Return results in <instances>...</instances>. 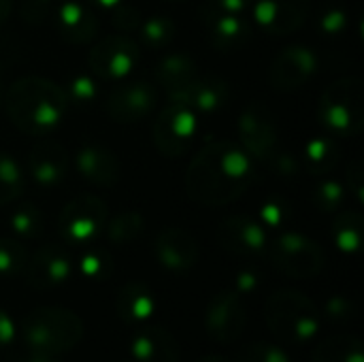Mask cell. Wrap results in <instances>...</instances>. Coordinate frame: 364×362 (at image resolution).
Wrapping results in <instances>:
<instances>
[{
	"label": "cell",
	"mask_w": 364,
	"mask_h": 362,
	"mask_svg": "<svg viewBox=\"0 0 364 362\" xmlns=\"http://www.w3.org/2000/svg\"><path fill=\"white\" fill-rule=\"evenodd\" d=\"M254 175L252 156L243 145L215 141L192 160L186 188L192 201L207 207H222L237 201L250 188Z\"/></svg>",
	"instance_id": "1"
},
{
	"label": "cell",
	"mask_w": 364,
	"mask_h": 362,
	"mask_svg": "<svg viewBox=\"0 0 364 362\" xmlns=\"http://www.w3.org/2000/svg\"><path fill=\"white\" fill-rule=\"evenodd\" d=\"M4 102L11 122L19 130L32 137H41L60 124L68 98L49 79L26 77L9 87Z\"/></svg>",
	"instance_id": "2"
},
{
	"label": "cell",
	"mask_w": 364,
	"mask_h": 362,
	"mask_svg": "<svg viewBox=\"0 0 364 362\" xmlns=\"http://www.w3.org/2000/svg\"><path fill=\"white\" fill-rule=\"evenodd\" d=\"M21 335L28 352L60 356L83 339V322L70 309L38 307L23 318Z\"/></svg>",
	"instance_id": "3"
},
{
	"label": "cell",
	"mask_w": 364,
	"mask_h": 362,
	"mask_svg": "<svg viewBox=\"0 0 364 362\" xmlns=\"http://www.w3.org/2000/svg\"><path fill=\"white\" fill-rule=\"evenodd\" d=\"M264 320L275 335L292 341L311 339L320 326L314 301L294 290L275 292L264 305Z\"/></svg>",
	"instance_id": "4"
},
{
	"label": "cell",
	"mask_w": 364,
	"mask_h": 362,
	"mask_svg": "<svg viewBox=\"0 0 364 362\" xmlns=\"http://www.w3.org/2000/svg\"><path fill=\"white\" fill-rule=\"evenodd\" d=\"M363 85L356 77H346L328 85L320 98L322 124L341 137L358 134L363 128Z\"/></svg>",
	"instance_id": "5"
},
{
	"label": "cell",
	"mask_w": 364,
	"mask_h": 362,
	"mask_svg": "<svg viewBox=\"0 0 364 362\" xmlns=\"http://www.w3.org/2000/svg\"><path fill=\"white\" fill-rule=\"evenodd\" d=\"M269 256L282 273L299 280L314 277L324 267L322 247L299 233H284L277 237L269 250Z\"/></svg>",
	"instance_id": "6"
},
{
	"label": "cell",
	"mask_w": 364,
	"mask_h": 362,
	"mask_svg": "<svg viewBox=\"0 0 364 362\" xmlns=\"http://www.w3.org/2000/svg\"><path fill=\"white\" fill-rule=\"evenodd\" d=\"M107 220H109L107 205L94 194H81L70 203H66V207L60 213L58 228L64 241L83 245L96 239L105 230Z\"/></svg>",
	"instance_id": "7"
},
{
	"label": "cell",
	"mask_w": 364,
	"mask_h": 362,
	"mask_svg": "<svg viewBox=\"0 0 364 362\" xmlns=\"http://www.w3.org/2000/svg\"><path fill=\"white\" fill-rule=\"evenodd\" d=\"M196 126V111L183 102L171 100L154 124V141L164 156H181L192 145Z\"/></svg>",
	"instance_id": "8"
},
{
	"label": "cell",
	"mask_w": 364,
	"mask_h": 362,
	"mask_svg": "<svg viewBox=\"0 0 364 362\" xmlns=\"http://www.w3.org/2000/svg\"><path fill=\"white\" fill-rule=\"evenodd\" d=\"M277 122L262 105L247 107L239 117V139L243 149L258 160H271L277 154Z\"/></svg>",
	"instance_id": "9"
},
{
	"label": "cell",
	"mask_w": 364,
	"mask_h": 362,
	"mask_svg": "<svg viewBox=\"0 0 364 362\" xmlns=\"http://www.w3.org/2000/svg\"><path fill=\"white\" fill-rule=\"evenodd\" d=\"M139 47L128 36H107L92 47L90 68L92 75L102 79H124L139 62Z\"/></svg>",
	"instance_id": "10"
},
{
	"label": "cell",
	"mask_w": 364,
	"mask_h": 362,
	"mask_svg": "<svg viewBox=\"0 0 364 362\" xmlns=\"http://www.w3.org/2000/svg\"><path fill=\"white\" fill-rule=\"evenodd\" d=\"M247 322V314L239 292L224 290L211 299L205 314V329L211 339L220 344H230L241 337Z\"/></svg>",
	"instance_id": "11"
},
{
	"label": "cell",
	"mask_w": 364,
	"mask_h": 362,
	"mask_svg": "<svg viewBox=\"0 0 364 362\" xmlns=\"http://www.w3.org/2000/svg\"><path fill=\"white\" fill-rule=\"evenodd\" d=\"M158 102V92L147 81L115 85L107 98V113L122 124H134L149 115Z\"/></svg>",
	"instance_id": "12"
},
{
	"label": "cell",
	"mask_w": 364,
	"mask_h": 362,
	"mask_svg": "<svg viewBox=\"0 0 364 362\" xmlns=\"http://www.w3.org/2000/svg\"><path fill=\"white\" fill-rule=\"evenodd\" d=\"M75 271V260L58 245H43L26 265V282L36 290H49L64 284Z\"/></svg>",
	"instance_id": "13"
},
{
	"label": "cell",
	"mask_w": 364,
	"mask_h": 362,
	"mask_svg": "<svg viewBox=\"0 0 364 362\" xmlns=\"http://www.w3.org/2000/svg\"><path fill=\"white\" fill-rule=\"evenodd\" d=\"M307 11L309 0H254L256 23L273 36L299 30L307 19Z\"/></svg>",
	"instance_id": "14"
},
{
	"label": "cell",
	"mask_w": 364,
	"mask_h": 362,
	"mask_svg": "<svg viewBox=\"0 0 364 362\" xmlns=\"http://www.w3.org/2000/svg\"><path fill=\"white\" fill-rule=\"evenodd\" d=\"M222 247L237 256H256L267 250V230L258 220L245 215H232L218 228Z\"/></svg>",
	"instance_id": "15"
},
{
	"label": "cell",
	"mask_w": 364,
	"mask_h": 362,
	"mask_svg": "<svg viewBox=\"0 0 364 362\" xmlns=\"http://www.w3.org/2000/svg\"><path fill=\"white\" fill-rule=\"evenodd\" d=\"M154 252L158 262L175 273H183L190 271L196 260H198V243L196 239L186 233L183 228H175L168 226L164 228L156 241H154Z\"/></svg>",
	"instance_id": "16"
},
{
	"label": "cell",
	"mask_w": 364,
	"mask_h": 362,
	"mask_svg": "<svg viewBox=\"0 0 364 362\" xmlns=\"http://www.w3.org/2000/svg\"><path fill=\"white\" fill-rule=\"evenodd\" d=\"M318 70V58L311 49L303 45H292L279 53L271 68V83L277 90L301 87Z\"/></svg>",
	"instance_id": "17"
},
{
	"label": "cell",
	"mask_w": 364,
	"mask_h": 362,
	"mask_svg": "<svg viewBox=\"0 0 364 362\" xmlns=\"http://www.w3.org/2000/svg\"><path fill=\"white\" fill-rule=\"evenodd\" d=\"M55 28L68 43H90L98 34V17L94 9L81 0H62L55 6Z\"/></svg>",
	"instance_id": "18"
},
{
	"label": "cell",
	"mask_w": 364,
	"mask_h": 362,
	"mask_svg": "<svg viewBox=\"0 0 364 362\" xmlns=\"http://www.w3.org/2000/svg\"><path fill=\"white\" fill-rule=\"evenodd\" d=\"M66 169L68 151L55 141H41L28 156V173L43 188L58 186L66 177Z\"/></svg>",
	"instance_id": "19"
},
{
	"label": "cell",
	"mask_w": 364,
	"mask_h": 362,
	"mask_svg": "<svg viewBox=\"0 0 364 362\" xmlns=\"http://www.w3.org/2000/svg\"><path fill=\"white\" fill-rule=\"evenodd\" d=\"M75 166L79 175L94 186H113L119 177L117 156L96 143H85L77 149Z\"/></svg>",
	"instance_id": "20"
},
{
	"label": "cell",
	"mask_w": 364,
	"mask_h": 362,
	"mask_svg": "<svg viewBox=\"0 0 364 362\" xmlns=\"http://www.w3.org/2000/svg\"><path fill=\"white\" fill-rule=\"evenodd\" d=\"M228 96H230V90H228L226 81H222L218 77H200V75H196L190 81V85L173 100L188 105L196 113H213V111L224 107Z\"/></svg>",
	"instance_id": "21"
},
{
	"label": "cell",
	"mask_w": 364,
	"mask_h": 362,
	"mask_svg": "<svg viewBox=\"0 0 364 362\" xmlns=\"http://www.w3.org/2000/svg\"><path fill=\"white\" fill-rule=\"evenodd\" d=\"M132 356L139 362H179V346L166 329L147 326L134 337Z\"/></svg>",
	"instance_id": "22"
},
{
	"label": "cell",
	"mask_w": 364,
	"mask_h": 362,
	"mask_svg": "<svg viewBox=\"0 0 364 362\" xmlns=\"http://www.w3.org/2000/svg\"><path fill=\"white\" fill-rule=\"evenodd\" d=\"M196 75H198L196 62L186 53L166 55V58H162V62L156 68V77L171 100L177 98Z\"/></svg>",
	"instance_id": "23"
},
{
	"label": "cell",
	"mask_w": 364,
	"mask_h": 362,
	"mask_svg": "<svg viewBox=\"0 0 364 362\" xmlns=\"http://www.w3.org/2000/svg\"><path fill=\"white\" fill-rule=\"evenodd\" d=\"M117 314L124 322H143L154 316L156 299L145 284H126L117 294Z\"/></svg>",
	"instance_id": "24"
},
{
	"label": "cell",
	"mask_w": 364,
	"mask_h": 362,
	"mask_svg": "<svg viewBox=\"0 0 364 362\" xmlns=\"http://www.w3.org/2000/svg\"><path fill=\"white\" fill-rule=\"evenodd\" d=\"M209 30H211L213 45L218 49L239 47L250 36V26L241 15H232V13H224L215 9L209 17Z\"/></svg>",
	"instance_id": "25"
},
{
	"label": "cell",
	"mask_w": 364,
	"mask_h": 362,
	"mask_svg": "<svg viewBox=\"0 0 364 362\" xmlns=\"http://www.w3.org/2000/svg\"><path fill=\"white\" fill-rule=\"evenodd\" d=\"M311 362H364L363 344L354 335L331 337L316 348Z\"/></svg>",
	"instance_id": "26"
},
{
	"label": "cell",
	"mask_w": 364,
	"mask_h": 362,
	"mask_svg": "<svg viewBox=\"0 0 364 362\" xmlns=\"http://www.w3.org/2000/svg\"><path fill=\"white\" fill-rule=\"evenodd\" d=\"M363 218L354 211H346L333 222V237L341 252L346 254L358 252L363 243Z\"/></svg>",
	"instance_id": "27"
},
{
	"label": "cell",
	"mask_w": 364,
	"mask_h": 362,
	"mask_svg": "<svg viewBox=\"0 0 364 362\" xmlns=\"http://www.w3.org/2000/svg\"><path fill=\"white\" fill-rule=\"evenodd\" d=\"M339 158V149L335 145L333 139L328 137H320V139H311L307 145H305V151H303V160H305V166L316 173V175H322L326 173L328 169L335 166Z\"/></svg>",
	"instance_id": "28"
},
{
	"label": "cell",
	"mask_w": 364,
	"mask_h": 362,
	"mask_svg": "<svg viewBox=\"0 0 364 362\" xmlns=\"http://www.w3.org/2000/svg\"><path fill=\"white\" fill-rule=\"evenodd\" d=\"M143 228H145V220H143L141 213H136V211H122L113 220H107L105 233H107L111 243L124 245V243L134 241L143 233Z\"/></svg>",
	"instance_id": "29"
},
{
	"label": "cell",
	"mask_w": 364,
	"mask_h": 362,
	"mask_svg": "<svg viewBox=\"0 0 364 362\" xmlns=\"http://www.w3.org/2000/svg\"><path fill=\"white\" fill-rule=\"evenodd\" d=\"M23 190V171L11 154H0V207L13 203Z\"/></svg>",
	"instance_id": "30"
},
{
	"label": "cell",
	"mask_w": 364,
	"mask_h": 362,
	"mask_svg": "<svg viewBox=\"0 0 364 362\" xmlns=\"http://www.w3.org/2000/svg\"><path fill=\"white\" fill-rule=\"evenodd\" d=\"M11 230L19 239H36L43 233V213L32 203H23L11 213Z\"/></svg>",
	"instance_id": "31"
},
{
	"label": "cell",
	"mask_w": 364,
	"mask_h": 362,
	"mask_svg": "<svg viewBox=\"0 0 364 362\" xmlns=\"http://www.w3.org/2000/svg\"><path fill=\"white\" fill-rule=\"evenodd\" d=\"M28 252L17 239L0 237V275L15 277L23 275L28 265Z\"/></svg>",
	"instance_id": "32"
},
{
	"label": "cell",
	"mask_w": 364,
	"mask_h": 362,
	"mask_svg": "<svg viewBox=\"0 0 364 362\" xmlns=\"http://www.w3.org/2000/svg\"><path fill=\"white\" fill-rule=\"evenodd\" d=\"M139 30H141V38L147 47H164L173 41L177 26L171 21V17L154 15V17H147L145 21H141Z\"/></svg>",
	"instance_id": "33"
},
{
	"label": "cell",
	"mask_w": 364,
	"mask_h": 362,
	"mask_svg": "<svg viewBox=\"0 0 364 362\" xmlns=\"http://www.w3.org/2000/svg\"><path fill=\"white\" fill-rule=\"evenodd\" d=\"M239 362H290V358L277 346H271V344H252V346H247L241 352Z\"/></svg>",
	"instance_id": "34"
},
{
	"label": "cell",
	"mask_w": 364,
	"mask_h": 362,
	"mask_svg": "<svg viewBox=\"0 0 364 362\" xmlns=\"http://www.w3.org/2000/svg\"><path fill=\"white\" fill-rule=\"evenodd\" d=\"M316 203L322 211H335L343 198H346V190L337 183V181H324L318 190H316Z\"/></svg>",
	"instance_id": "35"
},
{
	"label": "cell",
	"mask_w": 364,
	"mask_h": 362,
	"mask_svg": "<svg viewBox=\"0 0 364 362\" xmlns=\"http://www.w3.org/2000/svg\"><path fill=\"white\" fill-rule=\"evenodd\" d=\"M346 28H348V13L343 9H328V11L322 13V17H320V30L328 38L341 34Z\"/></svg>",
	"instance_id": "36"
},
{
	"label": "cell",
	"mask_w": 364,
	"mask_h": 362,
	"mask_svg": "<svg viewBox=\"0 0 364 362\" xmlns=\"http://www.w3.org/2000/svg\"><path fill=\"white\" fill-rule=\"evenodd\" d=\"M79 269L83 275L87 277H102L111 271V260L105 256V254H98V252H90L85 256H81L79 260Z\"/></svg>",
	"instance_id": "37"
},
{
	"label": "cell",
	"mask_w": 364,
	"mask_h": 362,
	"mask_svg": "<svg viewBox=\"0 0 364 362\" xmlns=\"http://www.w3.org/2000/svg\"><path fill=\"white\" fill-rule=\"evenodd\" d=\"M70 98L77 100L79 105H85L87 100H94L96 96V83L87 75H79L70 81Z\"/></svg>",
	"instance_id": "38"
},
{
	"label": "cell",
	"mask_w": 364,
	"mask_h": 362,
	"mask_svg": "<svg viewBox=\"0 0 364 362\" xmlns=\"http://www.w3.org/2000/svg\"><path fill=\"white\" fill-rule=\"evenodd\" d=\"M356 314L354 305L350 299H343V297H335L326 303V316L328 320H335V322H343V320H352Z\"/></svg>",
	"instance_id": "39"
},
{
	"label": "cell",
	"mask_w": 364,
	"mask_h": 362,
	"mask_svg": "<svg viewBox=\"0 0 364 362\" xmlns=\"http://www.w3.org/2000/svg\"><path fill=\"white\" fill-rule=\"evenodd\" d=\"M286 211H288V207L284 205V201L273 198V201H269V203L262 205V209H260V220H262L264 224H269V226H279V224L284 222Z\"/></svg>",
	"instance_id": "40"
},
{
	"label": "cell",
	"mask_w": 364,
	"mask_h": 362,
	"mask_svg": "<svg viewBox=\"0 0 364 362\" xmlns=\"http://www.w3.org/2000/svg\"><path fill=\"white\" fill-rule=\"evenodd\" d=\"M215 11H224V13H232V15H241L243 11L250 9V4H254V0H211Z\"/></svg>",
	"instance_id": "41"
},
{
	"label": "cell",
	"mask_w": 364,
	"mask_h": 362,
	"mask_svg": "<svg viewBox=\"0 0 364 362\" xmlns=\"http://www.w3.org/2000/svg\"><path fill=\"white\" fill-rule=\"evenodd\" d=\"M13 339H15V324L9 318V314L0 309V348L9 346Z\"/></svg>",
	"instance_id": "42"
},
{
	"label": "cell",
	"mask_w": 364,
	"mask_h": 362,
	"mask_svg": "<svg viewBox=\"0 0 364 362\" xmlns=\"http://www.w3.org/2000/svg\"><path fill=\"white\" fill-rule=\"evenodd\" d=\"M256 284H258V280H256V275L254 273H241L239 275V290H254L256 288Z\"/></svg>",
	"instance_id": "43"
},
{
	"label": "cell",
	"mask_w": 364,
	"mask_h": 362,
	"mask_svg": "<svg viewBox=\"0 0 364 362\" xmlns=\"http://www.w3.org/2000/svg\"><path fill=\"white\" fill-rule=\"evenodd\" d=\"M19 362H58L55 361V356H51V354H38V352H26Z\"/></svg>",
	"instance_id": "44"
},
{
	"label": "cell",
	"mask_w": 364,
	"mask_h": 362,
	"mask_svg": "<svg viewBox=\"0 0 364 362\" xmlns=\"http://www.w3.org/2000/svg\"><path fill=\"white\" fill-rule=\"evenodd\" d=\"M90 2H94V4H98L102 9H117V6L126 4L124 0H90Z\"/></svg>",
	"instance_id": "45"
},
{
	"label": "cell",
	"mask_w": 364,
	"mask_h": 362,
	"mask_svg": "<svg viewBox=\"0 0 364 362\" xmlns=\"http://www.w3.org/2000/svg\"><path fill=\"white\" fill-rule=\"evenodd\" d=\"M11 13V0H0V26L9 19Z\"/></svg>",
	"instance_id": "46"
},
{
	"label": "cell",
	"mask_w": 364,
	"mask_h": 362,
	"mask_svg": "<svg viewBox=\"0 0 364 362\" xmlns=\"http://www.w3.org/2000/svg\"><path fill=\"white\" fill-rule=\"evenodd\" d=\"M196 362H230L228 358H224V356H203V358H198Z\"/></svg>",
	"instance_id": "47"
},
{
	"label": "cell",
	"mask_w": 364,
	"mask_h": 362,
	"mask_svg": "<svg viewBox=\"0 0 364 362\" xmlns=\"http://www.w3.org/2000/svg\"><path fill=\"white\" fill-rule=\"evenodd\" d=\"M2 98H4V90H2V83H0V102H2Z\"/></svg>",
	"instance_id": "48"
},
{
	"label": "cell",
	"mask_w": 364,
	"mask_h": 362,
	"mask_svg": "<svg viewBox=\"0 0 364 362\" xmlns=\"http://www.w3.org/2000/svg\"><path fill=\"white\" fill-rule=\"evenodd\" d=\"M36 2H41V4H51V0H36Z\"/></svg>",
	"instance_id": "49"
},
{
	"label": "cell",
	"mask_w": 364,
	"mask_h": 362,
	"mask_svg": "<svg viewBox=\"0 0 364 362\" xmlns=\"http://www.w3.org/2000/svg\"><path fill=\"white\" fill-rule=\"evenodd\" d=\"M179 2H181V0H179Z\"/></svg>",
	"instance_id": "50"
}]
</instances>
